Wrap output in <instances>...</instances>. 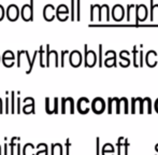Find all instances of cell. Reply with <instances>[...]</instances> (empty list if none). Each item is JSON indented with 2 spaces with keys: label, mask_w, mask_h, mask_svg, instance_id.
I'll return each mask as SVG.
<instances>
[{
  "label": "cell",
  "mask_w": 158,
  "mask_h": 155,
  "mask_svg": "<svg viewBox=\"0 0 158 155\" xmlns=\"http://www.w3.org/2000/svg\"><path fill=\"white\" fill-rule=\"evenodd\" d=\"M11 113H15V92H11Z\"/></svg>",
  "instance_id": "cb8c5ba5"
},
{
  "label": "cell",
  "mask_w": 158,
  "mask_h": 155,
  "mask_svg": "<svg viewBox=\"0 0 158 155\" xmlns=\"http://www.w3.org/2000/svg\"><path fill=\"white\" fill-rule=\"evenodd\" d=\"M68 100H69V105H70V113H74V101L70 97L68 98Z\"/></svg>",
  "instance_id": "4dcf8cb0"
},
{
  "label": "cell",
  "mask_w": 158,
  "mask_h": 155,
  "mask_svg": "<svg viewBox=\"0 0 158 155\" xmlns=\"http://www.w3.org/2000/svg\"><path fill=\"white\" fill-rule=\"evenodd\" d=\"M157 53L155 51H150V52L146 53V57H145V61H146V65L150 66V67H155L157 64Z\"/></svg>",
  "instance_id": "7c38bea8"
},
{
  "label": "cell",
  "mask_w": 158,
  "mask_h": 155,
  "mask_svg": "<svg viewBox=\"0 0 158 155\" xmlns=\"http://www.w3.org/2000/svg\"><path fill=\"white\" fill-rule=\"evenodd\" d=\"M109 113H121L119 112V99L118 98H109Z\"/></svg>",
  "instance_id": "30bf717a"
},
{
  "label": "cell",
  "mask_w": 158,
  "mask_h": 155,
  "mask_svg": "<svg viewBox=\"0 0 158 155\" xmlns=\"http://www.w3.org/2000/svg\"><path fill=\"white\" fill-rule=\"evenodd\" d=\"M66 54H69V51H61V63H60V66L61 67H64V56H66Z\"/></svg>",
  "instance_id": "1f68e13d"
},
{
  "label": "cell",
  "mask_w": 158,
  "mask_h": 155,
  "mask_svg": "<svg viewBox=\"0 0 158 155\" xmlns=\"http://www.w3.org/2000/svg\"><path fill=\"white\" fill-rule=\"evenodd\" d=\"M16 113H21V98H17V110Z\"/></svg>",
  "instance_id": "f35d334b"
},
{
  "label": "cell",
  "mask_w": 158,
  "mask_h": 155,
  "mask_svg": "<svg viewBox=\"0 0 158 155\" xmlns=\"http://www.w3.org/2000/svg\"><path fill=\"white\" fill-rule=\"evenodd\" d=\"M3 16H4V9H3V6L0 4V21L3 19Z\"/></svg>",
  "instance_id": "74e56055"
},
{
  "label": "cell",
  "mask_w": 158,
  "mask_h": 155,
  "mask_svg": "<svg viewBox=\"0 0 158 155\" xmlns=\"http://www.w3.org/2000/svg\"><path fill=\"white\" fill-rule=\"evenodd\" d=\"M85 48V67H93L97 61V55L94 51L87 50V44L84 45Z\"/></svg>",
  "instance_id": "3957f363"
},
{
  "label": "cell",
  "mask_w": 158,
  "mask_h": 155,
  "mask_svg": "<svg viewBox=\"0 0 158 155\" xmlns=\"http://www.w3.org/2000/svg\"><path fill=\"white\" fill-rule=\"evenodd\" d=\"M135 10H137V25L140 22H144L148 17V11L145 4H137L135 6Z\"/></svg>",
  "instance_id": "7a4b0ae2"
},
{
  "label": "cell",
  "mask_w": 158,
  "mask_h": 155,
  "mask_svg": "<svg viewBox=\"0 0 158 155\" xmlns=\"http://www.w3.org/2000/svg\"><path fill=\"white\" fill-rule=\"evenodd\" d=\"M92 107L95 113L100 114L103 112L104 108H106V103H104V100L102 98H95L92 103Z\"/></svg>",
  "instance_id": "ba28073f"
},
{
  "label": "cell",
  "mask_w": 158,
  "mask_h": 155,
  "mask_svg": "<svg viewBox=\"0 0 158 155\" xmlns=\"http://www.w3.org/2000/svg\"><path fill=\"white\" fill-rule=\"evenodd\" d=\"M155 110H156V112H158V99L155 101Z\"/></svg>",
  "instance_id": "b9f144b4"
},
{
  "label": "cell",
  "mask_w": 158,
  "mask_h": 155,
  "mask_svg": "<svg viewBox=\"0 0 158 155\" xmlns=\"http://www.w3.org/2000/svg\"><path fill=\"white\" fill-rule=\"evenodd\" d=\"M19 139V137H13L11 139V142H10V147H11V155H14V147H15V140Z\"/></svg>",
  "instance_id": "4316f807"
},
{
  "label": "cell",
  "mask_w": 158,
  "mask_h": 155,
  "mask_svg": "<svg viewBox=\"0 0 158 155\" xmlns=\"http://www.w3.org/2000/svg\"><path fill=\"white\" fill-rule=\"evenodd\" d=\"M4 155H8V143H4Z\"/></svg>",
  "instance_id": "ab89813d"
},
{
  "label": "cell",
  "mask_w": 158,
  "mask_h": 155,
  "mask_svg": "<svg viewBox=\"0 0 158 155\" xmlns=\"http://www.w3.org/2000/svg\"><path fill=\"white\" fill-rule=\"evenodd\" d=\"M158 19V4H154V0H151V21Z\"/></svg>",
  "instance_id": "d6986e66"
},
{
  "label": "cell",
  "mask_w": 158,
  "mask_h": 155,
  "mask_svg": "<svg viewBox=\"0 0 158 155\" xmlns=\"http://www.w3.org/2000/svg\"><path fill=\"white\" fill-rule=\"evenodd\" d=\"M133 65L135 67L143 66V52L138 51L137 46H133Z\"/></svg>",
  "instance_id": "9c48e42d"
},
{
  "label": "cell",
  "mask_w": 158,
  "mask_h": 155,
  "mask_svg": "<svg viewBox=\"0 0 158 155\" xmlns=\"http://www.w3.org/2000/svg\"><path fill=\"white\" fill-rule=\"evenodd\" d=\"M54 110H53V113H58V98L54 99Z\"/></svg>",
  "instance_id": "d6a6232c"
},
{
  "label": "cell",
  "mask_w": 158,
  "mask_h": 155,
  "mask_svg": "<svg viewBox=\"0 0 158 155\" xmlns=\"http://www.w3.org/2000/svg\"><path fill=\"white\" fill-rule=\"evenodd\" d=\"M71 19H75V0H71Z\"/></svg>",
  "instance_id": "d4e9b609"
},
{
  "label": "cell",
  "mask_w": 158,
  "mask_h": 155,
  "mask_svg": "<svg viewBox=\"0 0 158 155\" xmlns=\"http://www.w3.org/2000/svg\"><path fill=\"white\" fill-rule=\"evenodd\" d=\"M9 106H10V103H9V98H8V96H6V112H4V113H11Z\"/></svg>",
  "instance_id": "e575fe53"
},
{
  "label": "cell",
  "mask_w": 158,
  "mask_h": 155,
  "mask_svg": "<svg viewBox=\"0 0 158 155\" xmlns=\"http://www.w3.org/2000/svg\"><path fill=\"white\" fill-rule=\"evenodd\" d=\"M110 21V9H109L108 4H102L101 9H100V19L99 21Z\"/></svg>",
  "instance_id": "e0dca14e"
},
{
  "label": "cell",
  "mask_w": 158,
  "mask_h": 155,
  "mask_svg": "<svg viewBox=\"0 0 158 155\" xmlns=\"http://www.w3.org/2000/svg\"><path fill=\"white\" fill-rule=\"evenodd\" d=\"M80 6H81V0H77V19H81V14H80Z\"/></svg>",
  "instance_id": "f1b7e54d"
},
{
  "label": "cell",
  "mask_w": 158,
  "mask_h": 155,
  "mask_svg": "<svg viewBox=\"0 0 158 155\" xmlns=\"http://www.w3.org/2000/svg\"><path fill=\"white\" fill-rule=\"evenodd\" d=\"M144 112H148V113H152V101H151L150 98H144V99H142L141 110H140V113H144Z\"/></svg>",
  "instance_id": "9a60e30c"
},
{
  "label": "cell",
  "mask_w": 158,
  "mask_h": 155,
  "mask_svg": "<svg viewBox=\"0 0 158 155\" xmlns=\"http://www.w3.org/2000/svg\"><path fill=\"white\" fill-rule=\"evenodd\" d=\"M68 13H69V9L66 4H60V6H58V8L56 9L57 16H59V15H61V14L68 15Z\"/></svg>",
  "instance_id": "603a6c76"
},
{
  "label": "cell",
  "mask_w": 158,
  "mask_h": 155,
  "mask_svg": "<svg viewBox=\"0 0 158 155\" xmlns=\"http://www.w3.org/2000/svg\"><path fill=\"white\" fill-rule=\"evenodd\" d=\"M135 19L137 23V10H135V4H128L127 6V21L132 22Z\"/></svg>",
  "instance_id": "5bb4252c"
},
{
  "label": "cell",
  "mask_w": 158,
  "mask_h": 155,
  "mask_svg": "<svg viewBox=\"0 0 158 155\" xmlns=\"http://www.w3.org/2000/svg\"><path fill=\"white\" fill-rule=\"evenodd\" d=\"M122 111L124 113H128V101L126 98L119 99V112Z\"/></svg>",
  "instance_id": "7402d4cb"
},
{
  "label": "cell",
  "mask_w": 158,
  "mask_h": 155,
  "mask_svg": "<svg viewBox=\"0 0 158 155\" xmlns=\"http://www.w3.org/2000/svg\"><path fill=\"white\" fill-rule=\"evenodd\" d=\"M106 61H104V65L106 67H112V66H116V53L113 51L111 57H106Z\"/></svg>",
  "instance_id": "44dd1931"
},
{
  "label": "cell",
  "mask_w": 158,
  "mask_h": 155,
  "mask_svg": "<svg viewBox=\"0 0 158 155\" xmlns=\"http://www.w3.org/2000/svg\"><path fill=\"white\" fill-rule=\"evenodd\" d=\"M23 111H24V113H26V114H29V113L35 114V99L31 98V101H30V103H26V105H24Z\"/></svg>",
  "instance_id": "ffe728a7"
},
{
  "label": "cell",
  "mask_w": 158,
  "mask_h": 155,
  "mask_svg": "<svg viewBox=\"0 0 158 155\" xmlns=\"http://www.w3.org/2000/svg\"><path fill=\"white\" fill-rule=\"evenodd\" d=\"M88 103H89V101H88L87 98H84V97H83V98L79 99V101H77V110H79L80 113L85 114V113H87V112L89 111Z\"/></svg>",
  "instance_id": "8fae6325"
},
{
  "label": "cell",
  "mask_w": 158,
  "mask_h": 155,
  "mask_svg": "<svg viewBox=\"0 0 158 155\" xmlns=\"http://www.w3.org/2000/svg\"><path fill=\"white\" fill-rule=\"evenodd\" d=\"M100 9H101V6H99V4H92L90 6V21L92 22H94L97 17H98V21H99Z\"/></svg>",
  "instance_id": "2e32d148"
},
{
  "label": "cell",
  "mask_w": 158,
  "mask_h": 155,
  "mask_svg": "<svg viewBox=\"0 0 158 155\" xmlns=\"http://www.w3.org/2000/svg\"><path fill=\"white\" fill-rule=\"evenodd\" d=\"M102 56H103V53H102V45H99V66L101 67L103 65V61H102Z\"/></svg>",
  "instance_id": "f546056e"
},
{
  "label": "cell",
  "mask_w": 158,
  "mask_h": 155,
  "mask_svg": "<svg viewBox=\"0 0 158 155\" xmlns=\"http://www.w3.org/2000/svg\"><path fill=\"white\" fill-rule=\"evenodd\" d=\"M69 149H70V140H69V139H67V140H66V155H70Z\"/></svg>",
  "instance_id": "d590c367"
},
{
  "label": "cell",
  "mask_w": 158,
  "mask_h": 155,
  "mask_svg": "<svg viewBox=\"0 0 158 155\" xmlns=\"http://www.w3.org/2000/svg\"><path fill=\"white\" fill-rule=\"evenodd\" d=\"M45 111H46V113H48V114H52L53 113V111L51 110V108H50V98H48V97H46V98H45Z\"/></svg>",
  "instance_id": "83f0119b"
},
{
  "label": "cell",
  "mask_w": 158,
  "mask_h": 155,
  "mask_svg": "<svg viewBox=\"0 0 158 155\" xmlns=\"http://www.w3.org/2000/svg\"><path fill=\"white\" fill-rule=\"evenodd\" d=\"M14 61H15V56L12 51L8 50L3 53L2 61H3V65L6 66V67H12L13 64H14Z\"/></svg>",
  "instance_id": "52a82bcc"
},
{
  "label": "cell",
  "mask_w": 158,
  "mask_h": 155,
  "mask_svg": "<svg viewBox=\"0 0 158 155\" xmlns=\"http://www.w3.org/2000/svg\"><path fill=\"white\" fill-rule=\"evenodd\" d=\"M54 12L55 8L53 4H46L43 9V16L46 21H52L54 19Z\"/></svg>",
  "instance_id": "4fadbf2b"
},
{
  "label": "cell",
  "mask_w": 158,
  "mask_h": 155,
  "mask_svg": "<svg viewBox=\"0 0 158 155\" xmlns=\"http://www.w3.org/2000/svg\"><path fill=\"white\" fill-rule=\"evenodd\" d=\"M19 11L16 4H10L6 8V17L10 21H16L17 17H19Z\"/></svg>",
  "instance_id": "8992f818"
},
{
  "label": "cell",
  "mask_w": 158,
  "mask_h": 155,
  "mask_svg": "<svg viewBox=\"0 0 158 155\" xmlns=\"http://www.w3.org/2000/svg\"><path fill=\"white\" fill-rule=\"evenodd\" d=\"M16 147H17V155H21V145L17 143Z\"/></svg>",
  "instance_id": "60d3db41"
},
{
  "label": "cell",
  "mask_w": 158,
  "mask_h": 155,
  "mask_svg": "<svg viewBox=\"0 0 158 155\" xmlns=\"http://www.w3.org/2000/svg\"><path fill=\"white\" fill-rule=\"evenodd\" d=\"M61 113H66V98H61Z\"/></svg>",
  "instance_id": "836d02e7"
},
{
  "label": "cell",
  "mask_w": 158,
  "mask_h": 155,
  "mask_svg": "<svg viewBox=\"0 0 158 155\" xmlns=\"http://www.w3.org/2000/svg\"><path fill=\"white\" fill-rule=\"evenodd\" d=\"M48 147H46L45 149H43V151H39L35 155H48Z\"/></svg>",
  "instance_id": "8d00e7d4"
},
{
  "label": "cell",
  "mask_w": 158,
  "mask_h": 155,
  "mask_svg": "<svg viewBox=\"0 0 158 155\" xmlns=\"http://www.w3.org/2000/svg\"><path fill=\"white\" fill-rule=\"evenodd\" d=\"M125 16V9L122 4H115L112 8V19L116 22H119Z\"/></svg>",
  "instance_id": "277c9868"
},
{
  "label": "cell",
  "mask_w": 158,
  "mask_h": 155,
  "mask_svg": "<svg viewBox=\"0 0 158 155\" xmlns=\"http://www.w3.org/2000/svg\"><path fill=\"white\" fill-rule=\"evenodd\" d=\"M69 61H70L72 67H79L82 63V54L77 50L72 51L70 57H69Z\"/></svg>",
  "instance_id": "5b68a950"
},
{
  "label": "cell",
  "mask_w": 158,
  "mask_h": 155,
  "mask_svg": "<svg viewBox=\"0 0 158 155\" xmlns=\"http://www.w3.org/2000/svg\"><path fill=\"white\" fill-rule=\"evenodd\" d=\"M39 53H40V66H41V67H45V64H44V61H43L44 51H43V46H42V45L40 46Z\"/></svg>",
  "instance_id": "484cf974"
},
{
  "label": "cell",
  "mask_w": 158,
  "mask_h": 155,
  "mask_svg": "<svg viewBox=\"0 0 158 155\" xmlns=\"http://www.w3.org/2000/svg\"><path fill=\"white\" fill-rule=\"evenodd\" d=\"M22 19L24 21H30L33 19V0H30V4H24L22 6Z\"/></svg>",
  "instance_id": "6da1fadb"
},
{
  "label": "cell",
  "mask_w": 158,
  "mask_h": 155,
  "mask_svg": "<svg viewBox=\"0 0 158 155\" xmlns=\"http://www.w3.org/2000/svg\"><path fill=\"white\" fill-rule=\"evenodd\" d=\"M129 55H130V53L126 50L122 51V52L119 53V57H121V59H122V61H119V65H121L122 67H127V66L130 64V59H129V57H128Z\"/></svg>",
  "instance_id": "ac0fdd59"
}]
</instances>
